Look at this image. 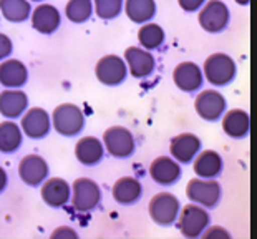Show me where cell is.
Returning a JSON list of instances; mask_svg holds the SVG:
<instances>
[{
  "mask_svg": "<svg viewBox=\"0 0 257 239\" xmlns=\"http://www.w3.org/2000/svg\"><path fill=\"white\" fill-rule=\"evenodd\" d=\"M52 123L55 130L63 137H75L85 127L83 111L73 103H62L53 110Z\"/></svg>",
  "mask_w": 257,
  "mask_h": 239,
  "instance_id": "6da1fadb",
  "label": "cell"
},
{
  "mask_svg": "<svg viewBox=\"0 0 257 239\" xmlns=\"http://www.w3.org/2000/svg\"><path fill=\"white\" fill-rule=\"evenodd\" d=\"M204 77L212 85L224 86L236 77V63L226 53H212L204 62Z\"/></svg>",
  "mask_w": 257,
  "mask_h": 239,
  "instance_id": "7a4b0ae2",
  "label": "cell"
},
{
  "mask_svg": "<svg viewBox=\"0 0 257 239\" xmlns=\"http://www.w3.org/2000/svg\"><path fill=\"white\" fill-rule=\"evenodd\" d=\"M186 194L202 208H214L221 199V184L212 178H193L186 186Z\"/></svg>",
  "mask_w": 257,
  "mask_h": 239,
  "instance_id": "3957f363",
  "label": "cell"
},
{
  "mask_svg": "<svg viewBox=\"0 0 257 239\" xmlns=\"http://www.w3.org/2000/svg\"><path fill=\"white\" fill-rule=\"evenodd\" d=\"M70 196H72V206L76 211L88 213V211L95 209L101 201V189L93 179L78 178L75 179Z\"/></svg>",
  "mask_w": 257,
  "mask_h": 239,
  "instance_id": "277c9868",
  "label": "cell"
},
{
  "mask_svg": "<svg viewBox=\"0 0 257 239\" xmlns=\"http://www.w3.org/2000/svg\"><path fill=\"white\" fill-rule=\"evenodd\" d=\"M178 218V227L184 237H199L209 226V214L198 204H186Z\"/></svg>",
  "mask_w": 257,
  "mask_h": 239,
  "instance_id": "5b68a950",
  "label": "cell"
},
{
  "mask_svg": "<svg viewBox=\"0 0 257 239\" xmlns=\"http://www.w3.org/2000/svg\"><path fill=\"white\" fill-rule=\"evenodd\" d=\"M103 146L114 158H128L135 151L133 133L124 127H111L103 133Z\"/></svg>",
  "mask_w": 257,
  "mask_h": 239,
  "instance_id": "8992f818",
  "label": "cell"
},
{
  "mask_svg": "<svg viewBox=\"0 0 257 239\" xmlns=\"http://www.w3.org/2000/svg\"><path fill=\"white\" fill-rule=\"evenodd\" d=\"M150 216L160 226H169L178 219L179 201L171 193H158L150 201Z\"/></svg>",
  "mask_w": 257,
  "mask_h": 239,
  "instance_id": "52a82bcc",
  "label": "cell"
},
{
  "mask_svg": "<svg viewBox=\"0 0 257 239\" xmlns=\"http://www.w3.org/2000/svg\"><path fill=\"white\" fill-rule=\"evenodd\" d=\"M199 25L209 34H219L229 24V9L221 0H209L199 12Z\"/></svg>",
  "mask_w": 257,
  "mask_h": 239,
  "instance_id": "ba28073f",
  "label": "cell"
},
{
  "mask_svg": "<svg viewBox=\"0 0 257 239\" xmlns=\"http://www.w3.org/2000/svg\"><path fill=\"white\" fill-rule=\"evenodd\" d=\"M95 73L98 81H101L103 85L116 86L123 83L124 78H126L128 67L124 63V60L119 58L118 55H106L98 60Z\"/></svg>",
  "mask_w": 257,
  "mask_h": 239,
  "instance_id": "9c48e42d",
  "label": "cell"
},
{
  "mask_svg": "<svg viewBox=\"0 0 257 239\" xmlns=\"http://www.w3.org/2000/svg\"><path fill=\"white\" fill-rule=\"evenodd\" d=\"M196 113L206 122H217L226 110V100L216 90H204L196 96Z\"/></svg>",
  "mask_w": 257,
  "mask_h": 239,
  "instance_id": "30bf717a",
  "label": "cell"
},
{
  "mask_svg": "<svg viewBox=\"0 0 257 239\" xmlns=\"http://www.w3.org/2000/svg\"><path fill=\"white\" fill-rule=\"evenodd\" d=\"M52 118L43 108H30L29 111L22 116V132L32 140L45 138L50 133Z\"/></svg>",
  "mask_w": 257,
  "mask_h": 239,
  "instance_id": "8fae6325",
  "label": "cell"
},
{
  "mask_svg": "<svg viewBox=\"0 0 257 239\" xmlns=\"http://www.w3.org/2000/svg\"><path fill=\"white\" fill-rule=\"evenodd\" d=\"M124 62H126L130 73L135 78H146L155 72L156 62L150 50L140 47H128L124 50Z\"/></svg>",
  "mask_w": 257,
  "mask_h": 239,
  "instance_id": "7c38bea8",
  "label": "cell"
},
{
  "mask_svg": "<svg viewBox=\"0 0 257 239\" xmlns=\"http://www.w3.org/2000/svg\"><path fill=\"white\" fill-rule=\"evenodd\" d=\"M19 176L29 186H38L48 178L47 161L38 155H27L19 165Z\"/></svg>",
  "mask_w": 257,
  "mask_h": 239,
  "instance_id": "4fadbf2b",
  "label": "cell"
},
{
  "mask_svg": "<svg viewBox=\"0 0 257 239\" xmlns=\"http://www.w3.org/2000/svg\"><path fill=\"white\" fill-rule=\"evenodd\" d=\"M150 176L153 178V181L161 186H169L181 178V166L176 160L160 156L150 165Z\"/></svg>",
  "mask_w": 257,
  "mask_h": 239,
  "instance_id": "5bb4252c",
  "label": "cell"
},
{
  "mask_svg": "<svg viewBox=\"0 0 257 239\" xmlns=\"http://www.w3.org/2000/svg\"><path fill=\"white\" fill-rule=\"evenodd\" d=\"M201 150V140L193 133L176 135L169 143V153L178 163H189Z\"/></svg>",
  "mask_w": 257,
  "mask_h": 239,
  "instance_id": "9a60e30c",
  "label": "cell"
},
{
  "mask_svg": "<svg viewBox=\"0 0 257 239\" xmlns=\"http://www.w3.org/2000/svg\"><path fill=\"white\" fill-rule=\"evenodd\" d=\"M173 80L176 86L186 93H193L199 90L202 85V72L201 68L193 62L179 63L173 72Z\"/></svg>",
  "mask_w": 257,
  "mask_h": 239,
  "instance_id": "2e32d148",
  "label": "cell"
},
{
  "mask_svg": "<svg viewBox=\"0 0 257 239\" xmlns=\"http://www.w3.org/2000/svg\"><path fill=\"white\" fill-rule=\"evenodd\" d=\"M72 188L62 178H50L42 183V198L52 208H62L70 201Z\"/></svg>",
  "mask_w": 257,
  "mask_h": 239,
  "instance_id": "e0dca14e",
  "label": "cell"
},
{
  "mask_svg": "<svg viewBox=\"0 0 257 239\" xmlns=\"http://www.w3.org/2000/svg\"><path fill=\"white\" fill-rule=\"evenodd\" d=\"M27 106H29V98L22 90L7 88L0 93V115L7 120L22 116Z\"/></svg>",
  "mask_w": 257,
  "mask_h": 239,
  "instance_id": "ac0fdd59",
  "label": "cell"
},
{
  "mask_svg": "<svg viewBox=\"0 0 257 239\" xmlns=\"http://www.w3.org/2000/svg\"><path fill=\"white\" fill-rule=\"evenodd\" d=\"M32 25L40 34H53L60 27V12L50 4H42L32 12Z\"/></svg>",
  "mask_w": 257,
  "mask_h": 239,
  "instance_id": "d6986e66",
  "label": "cell"
},
{
  "mask_svg": "<svg viewBox=\"0 0 257 239\" xmlns=\"http://www.w3.org/2000/svg\"><path fill=\"white\" fill-rule=\"evenodd\" d=\"M105 155V146L95 137H83L75 146V156L81 165L93 166L100 163Z\"/></svg>",
  "mask_w": 257,
  "mask_h": 239,
  "instance_id": "ffe728a7",
  "label": "cell"
},
{
  "mask_svg": "<svg viewBox=\"0 0 257 239\" xmlns=\"http://www.w3.org/2000/svg\"><path fill=\"white\" fill-rule=\"evenodd\" d=\"M27 78H29V72L20 60L10 58L0 63V83L5 88H19L27 83Z\"/></svg>",
  "mask_w": 257,
  "mask_h": 239,
  "instance_id": "44dd1931",
  "label": "cell"
},
{
  "mask_svg": "<svg viewBox=\"0 0 257 239\" xmlns=\"http://www.w3.org/2000/svg\"><path fill=\"white\" fill-rule=\"evenodd\" d=\"M113 198L119 204H133L136 203L141 194H143V186L136 178L124 176L119 178L116 183L113 184Z\"/></svg>",
  "mask_w": 257,
  "mask_h": 239,
  "instance_id": "7402d4cb",
  "label": "cell"
},
{
  "mask_svg": "<svg viewBox=\"0 0 257 239\" xmlns=\"http://www.w3.org/2000/svg\"><path fill=\"white\" fill-rule=\"evenodd\" d=\"M250 118L244 110H231L222 118V130L231 138H244L249 135Z\"/></svg>",
  "mask_w": 257,
  "mask_h": 239,
  "instance_id": "603a6c76",
  "label": "cell"
},
{
  "mask_svg": "<svg viewBox=\"0 0 257 239\" xmlns=\"http://www.w3.org/2000/svg\"><path fill=\"white\" fill-rule=\"evenodd\" d=\"M222 171V158L214 150H204L194 160V173L198 178H216Z\"/></svg>",
  "mask_w": 257,
  "mask_h": 239,
  "instance_id": "cb8c5ba5",
  "label": "cell"
},
{
  "mask_svg": "<svg viewBox=\"0 0 257 239\" xmlns=\"http://www.w3.org/2000/svg\"><path fill=\"white\" fill-rule=\"evenodd\" d=\"M124 12L135 24H146L155 17L156 4L155 0H126L124 2Z\"/></svg>",
  "mask_w": 257,
  "mask_h": 239,
  "instance_id": "d4e9b609",
  "label": "cell"
},
{
  "mask_svg": "<svg viewBox=\"0 0 257 239\" xmlns=\"http://www.w3.org/2000/svg\"><path fill=\"white\" fill-rule=\"evenodd\" d=\"M22 146V128L14 122L0 123V151L15 153Z\"/></svg>",
  "mask_w": 257,
  "mask_h": 239,
  "instance_id": "484cf974",
  "label": "cell"
},
{
  "mask_svg": "<svg viewBox=\"0 0 257 239\" xmlns=\"http://www.w3.org/2000/svg\"><path fill=\"white\" fill-rule=\"evenodd\" d=\"M0 14L9 22L19 24L30 17V2L29 0H0Z\"/></svg>",
  "mask_w": 257,
  "mask_h": 239,
  "instance_id": "4316f807",
  "label": "cell"
},
{
  "mask_svg": "<svg viewBox=\"0 0 257 239\" xmlns=\"http://www.w3.org/2000/svg\"><path fill=\"white\" fill-rule=\"evenodd\" d=\"M138 40L145 50H155L165 42V32L158 24H146L138 32Z\"/></svg>",
  "mask_w": 257,
  "mask_h": 239,
  "instance_id": "83f0119b",
  "label": "cell"
},
{
  "mask_svg": "<svg viewBox=\"0 0 257 239\" xmlns=\"http://www.w3.org/2000/svg\"><path fill=\"white\" fill-rule=\"evenodd\" d=\"M93 12V2L91 0H70L65 9V14L70 22L73 24H83L90 17Z\"/></svg>",
  "mask_w": 257,
  "mask_h": 239,
  "instance_id": "f1b7e54d",
  "label": "cell"
},
{
  "mask_svg": "<svg viewBox=\"0 0 257 239\" xmlns=\"http://www.w3.org/2000/svg\"><path fill=\"white\" fill-rule=\"evenodd\" d=\"M96 15L103 20L116 19L123 9V0H93Z\"/></svg>",
  "mask_w": 257,
  "mask_h": 239,
  "instance_id": "f546056e",
  "label": "cell"
},
{
  "mask_svg": "<svg viewBox=\"0 0 257 239\" xmlns=\"http://www.w3.org/2000/svg\"><path fill=\"white\" fill-rule=\"evenodd\" d=\"M206 0H178L179 7H181L184 12H196L199 10L202 5H204Z\"/></svg>",
  "mask_w": 257,
  "mask_h": 239,
  "instance_id": "4dcf8cb0",
  "label": "cell"
},
{
  "mask_svg": "<svg viewBox=\"0 0 257 239\" xmlns=\"http://www.w3.org/2000/svg\"><path fill=\"white\" fill-rule=\"evenodd\" d=\"M12 53V40L5 34H0V60L7 58Z\"/></svg>",
  "mask_w": 257,
  "mask_h": 239,
  "instance_id": "1f68e13d",
  "label": "cell"
},
{
  "mask_svg": "<svg viewBox=\"0 0 257 239\" xmlns=\"http://www.w3.org/2000/svg\"><path fill=\"white\" fill-rule=\"evenodd\" d=\"M53 239H58V237H70V239H73V237H78V234L72 229V227H68V226H62V227H57L55 231L52 232V236Z\"/></svg>",
  "mask_w": 257,
  "mask_h": 239,
  "instance_id": "d6a6232c",
  "label": "cell"
},
{
  "mask_svg": "<svg viewBox=\"0 0 257 239\" xmlns=\"http://www.w3.org/2000/svg\"><path fill=\"white\" fill-rule=\"evenodd\" d=\"M202 236L204 237H229V232L226 229H222L221 226H212L206 232H202Z\"/></svg>",
  "mask_w": 257,
  "mask_h": 239,
  "instance_id": "836d02e7",
  "label": "cell"
},
{
  "mask_svg": "<svg viewBox=\"0 0 257 239\" xmlns=\"http://www.w3.org/2000/svg\"><path fill=\"white\" fill-rule=\"evenodd\" d=\"M5 188H7V173L0 166V193H2Z\"/></svg>",
  "mask_w": 257,
  "mask_h": 239,
  "instance_id": "e575fe53",
  "label": "cell"
},
{
  "mask_svg": "<svg viewBox=\"0 0 257 239\" xmlns=\"http://www.w3.org/2000/svg\"><path fill=\"white\" fill-rule=\"evenodd\" d=\"M236 4H239V5H249L250 4V0H234Z\"/></svg>",
  "mask_w": 257,
  "mask_h": 239,
  "instance_id": "d590c367",
  "label": "cell"
},
{
  "mask_svg": "<svg viewBox=\"0 0 257 239\" xmlns=\"http://www.w3.org/2000/svg\"><path fill=\"white\" fill-rule=\"evenodd\" d=\"M30 2H42V0H30Z\"/></svg>",
  "mask_w": 257,
  "mask_h": 239,
  "instance_id": "8d00e7d4",
  "label": "cell"
}]
</instances>
